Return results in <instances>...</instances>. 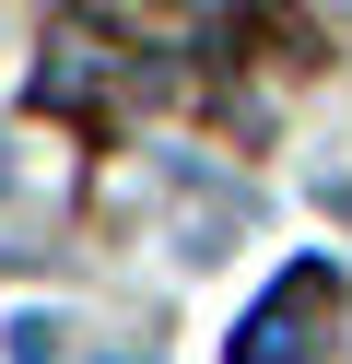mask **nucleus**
<instances>
[{"label":"nucleus","mask_w":352,"mask_h":364,"mask_svg":"<svg viewBox=\"0 0 352 364\" xmlns=\"http://www.w3.org/2000/svg\"><path fill=\"white\" fill-rule=\"evenodd\" d=\"M329 329H341V270H329V259H294V270L247 306V329H235L223 364H317Z\"/></svg>","instance_id":"1"},{"label":"nucleus","mask_w":352,"mask_h":364,"mask_svg":"<svg viewBox=\"0 0 352 364\" xmlns=\"http://www.w3.org/2000/svg\"><path fill=\"white\" fill-rule=\"evenodd\" d=\"M36 95H47V106H70V118H94V106H106V59H94V48H59Z\"/></svg>","instance_id":"2"},{"label":"nucleus","mask_w":352,"mask_h":364,"mask_svg":"<svg viewBox=\"0 0 352 364\" xmlns=\"http://www.w3.org/2000/svg\"><path fill=\"white\" fill-rule=\"evenodd\" d=\"M12 364H70V317H47V306H12Z\"/></svg>","instance_id":"3"},{"label":"nucleus","mask_w":352,"mask_h":364,"mask_svg":"<svg viewBox=\"0 0 352 364\" xmlns=\"http://www.w3.org/2000/svg\"><path fill=\"white\" fill-rule=\"evenodd\" d=\"M0 188H12V141H0Z\"/></svg>","instance_id":"4"},{"label":"nucleus","mask_w":352,"mask_h":364,"mask_svg":"<svg viewBox=\"0 0 352 364\" xmlns=\"http://www.w3.org/2000/svg\"><path fill=\"white\" fill-rule=\"evenodd\" d=\"M106 364H141V353H106Z\"/></svg>","instance_id":"5"}]
</instances>
